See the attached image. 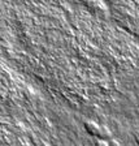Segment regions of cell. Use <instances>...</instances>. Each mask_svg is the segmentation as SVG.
<instances>
[{"label": "cell", "mask_w": 139, "mask_h": 146, "mask_svg": "<svg viewBox=\"0 0 139 146\" xmlns=\"http://www.w3.org/2000/svg\"><path fill=\"white\" fill-rule=\"evenodd\" d=\"M97 140H101V141H109L112 140V132L109 131V128L103 127L100 125V129H99V133H97Z\"/></svg>", "instance_id": "cell-2"}, {"label": "cell", "mask_w": 139, "mask_h": 146, "mask_svg": "<svg viewBox=\"0 0 139 146\" xmlns=\"http://www.w3.org/2000/svg\"><path fill=\"white\" fill-rule=\"evenodd\" d=\"M99 129H100V125L97 123L92 121V120H87L85 123V131L87 132L88 136H92V137H96L97 133H99Z\"/></svg>", "instance_id": "cell-1"}, {"label": "cell", "mask_w": 139, "mask_h": 146, "mask_svg": "<svg viewBox=\"0 0 139 146\" xmlns=\"http://www.w3.org/2000/svg\"><path fill=\"white\" fill-rule=\"evenodd\" d=\"M108 146H121V143L118 142L117 140H113V138H112V140L108 141Z\"/></svg>", "instance_id": "cell-3"}, {"label": "cell", "mask_w": 139, "mask_h": 146, "mask_svg": "<svg viewBox=\"0 0 139 146\" xmlns=\"http://www.w3.org/2000/svg\"><path fill=\"white\" fill-rule=\"evenodd\" d=\"M134 141H135V143L139 146V131L134 132Z\"/></svg>", "instance_id": "cell-5"}, {"label": "cell", "mask_w": 139, "mask_h": 146, "mask_svg": "<svg viewBox=\"0 0 139 146\" xmlns=\"http://www.w3.org/2000/svg\"><path fill=\"white\" fill-rule=\"evenodd\" d=\"M94 146H108V141H101V140H97L95 142Z\"/></svg>", "instance_id": "cell-4"}]
</instances>
